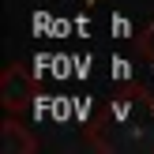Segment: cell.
Returning a JSON list of instances; mask_svg holds the SVG:
<instances>
[{"label": "cell", "instance_id": "8992f818", "mask_svg": "<svg viewBox=\"0 0 154 154\" xmlns=\"http://www.w3.org/2000/svg\"><path fill=\"white\" fill-rule=\"evenodd\" d=\"M109 30H113V38H128V34H132V23H128L124 15H113V19H109Z\"/></svg>", "mask_w": 154, "mask_h": 154}, {"label": "cell", "instance_id": "ba28073f", "mask_svg": "<svg viewBox=\"0 0 154 154\" xmlns=\"http://www.w3.org/2000/svg\"><path fill=\"white\" fill-rule=\"evenodd\" d=\"M68 26H72L68 19H57V23H53V38H64V34H68Z\"/></svg>", "mask_w": 154, "mask_h": 154}, {"label": "cell", "instance_id": "30bf717a", "mask_svg": "<svg viewBox=\"0 0 154 154\" xmlns=\"http://www.w3.org/2000/svg\"><path fill=\"white\" fill-rule=\"evenodd\" d=\"M150 72H154V68H150Z\"/></svg>", "mask_w": 154, "mask_h": 154}, {"label": "cell", "instance_id": "52a82bcc", "mask_svg": "<svg viewBox=\"0 0 154 154\" xmlns=\"http://www.w3.org/2000/svg\"><path fill=\"white\" fill-rule=\"evenodd\" d=\"M90 109H94V105H90L87 98H75V120H79V124H87V120H90Z\"/></svg>", "mask_w": 154, "mask_h": 154}, {"label": "cell", "instance_id": "9c48e42d", "mask_svg": "<svg viewBox=\"0 0 154 154\" xmlns=\"http://www.w3.org/2000/svg\"><path fill=\"white\" fill-rule=\"evenodd\" d=\"M75 30H79V38H87V30H90V19H87V15H75Z\"/></svg>", "mask_w": 154, "mask_h": 154}, {"label": "cell", "instance_id": "6da1fadb", "mask_svg": "<svg viewBox=\"0 0 154 154\" xmlns=\"http://www.w3.org/2000/svg\"><path fill=\"white\" fill-rule=\"evenodd\" d=\"M53 79H75V57L72 53H53Z\"/></svg>", "mask_w": 154, "mask_h": 154}, {"label": "cell", "instance_id": "277c9868", "mask_svg": "<svg viewBox=\"0 0 154 154\" xmlns=\"http://www.w3.org/2000/svg\"><path fill=\"white\" fill-rule=\"evenodd\" d=\"M109 64H113V72H109V75H113L117 83H120V79H132V64H128L124 57H113Z\"/></svg>", "mask_w": 154, "mask_h": 154}, {"label": "cell", "instance_id": "5b68a950", "mask_svg": "<svg viewBox=\"0 0 154 154\" xmlns=\"http://www.w3.org/2000/svg\"><path fill=\"white\" fill-rule=\"evenodd\" d=\"M90 68H94V57H90V53L75 57V79H90Z\"/></svg>", "mask_w": 154, "mask_h": 154}, {"label": "cell", "instance_id": "7a4b0ae2", "mask_svg": "<svg viewBox=\"0 0 154 154\" xmlns=\"http://www.w3.org/2000/svg\"><path fill=\"white\" fill-rule=\"evenodd\" d=\"M53 120H57V124H68V120H75V98H68V94L53 98Z\"/></svg>", "mask_w": 154, "mask_h": 154}, {"label": "cell", "instance_id": "3957f363", "mask_svg": "<svg viewBox=\"0 0 154 154\" xmlns=\"http://www.w3.org/2000/svg\"><path fill=\"white\" fill-rule=\"evenodd\" d=\"M49 117H53V98H49V94H38V98H34V120L45 124Z\"/></svg>", "mask_w": 154, "mask_h": 154}]
</instances>
